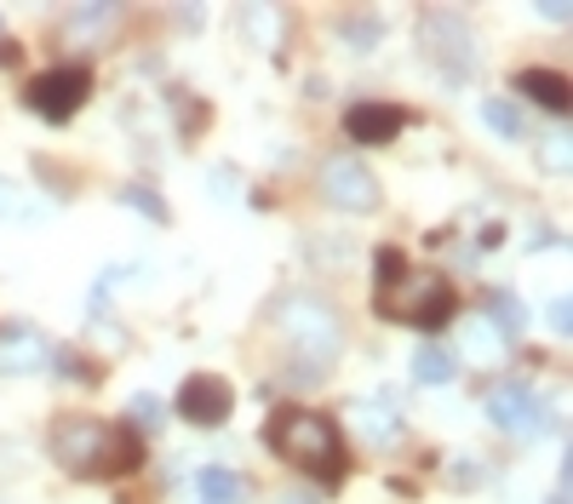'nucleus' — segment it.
I'll return each mask as SVG.
<instances>
[{
    "label": "nucleus",
    "mask_w": 573,
    "mask_h": 504,
    "mask_svg": "<svg viewBox=\"0 0 573 504\" xmlns=\"http://www.w3.org/2000/svg\"><path fill=\"white\" fill-rule=\"evenodd\" d=\"M482 126L493 138H505V144L528 138V121H522V110L511 104V98H482Z\"/></svg>",
    "instance_id": "nucleus-16"
},
{
    "label": "nucleus",
    "mask_w": 573,
    "mask_h": 504,
    "mask_svg": "<svg viewBox=\"0 0 573 504\" xmlns=\"http://www.w3.org/2000/svg\"><path fill=\"white\" fill-rule=\"evenodd\" d=\"M179 419H190V424H202V431H213V424H224L236 413V390L224 385L218 373H195V378H184L179 385Z\"/></svg>",
    "instance_id": "nucleus-9"
},
{
    "label": "nucleus",
    "mask_w": 573,
    "mask_h": 504,
    "mask_svg": "<svg viewBox=\"0 0 573 504\" xmlns=\"http://www.w3.org/2000/svg\"><path fill=\"white\" fill-rule=\"evenodd\" d=\"M488 419H493V431H505V436H539L545 431V408H539L534 385H522V378H505V385L488 390Z\"/></svg>",
    "instance_id": "nucleus-8"
},
{
    "label": "nucleus",
    "mask_w": 573,
    "mask_h": 504,
    "mask_svg": "<svg viewBox=\"0 0 573 504\" xmlns=\"http://www.w3.org/2000/svg\"><path fill=\"white\" fill-rule=\"evenodd\" d=\"M121 201H127V207H138L144 218H156V224L167 218V207H161V195H156V190H144V184H127V190H121Z\"/></svg>",
    "instance_id": "nucleus-24"
},
{
    "label": "nucleus",
    "mask_w": 573,
    "mask_h": 504,
    "mask_svg": "<svg viewBox=\"0 0 573 504\" xmlns=\"http://www.w3.org/2000/svg\"><path fill=\"white\" fill-rule=\"evenodd\" d=\"M161 419H167L161 396H133V424H144V431H156Z\"/></svg>",
    "instance_id": "nucleus-25"
},
{
    "label": "nucleus",
    "mask_w": 573,
    "mask_h": 504,
    "mask_svg": "<svg viewBox=\"0 0 573 504\" xmlns=\"http://www.w3.org/2000/svg\"><path fill=\"white\" fill-rule=\"evenodd\" d=\"M516 87H522V98H534L539 110H551V115H568L573 110V92H568V81L557 69H528V75H516Z\"/></svg>",
    "instance_id": "nucleus-13"
},
{
    "label": "nucleus",
    "mask_w": 573,
    "mask_h": 504,
    "mask_svg": "<svg viewBox=\"0 0 573 504\" xmlns=\"http://www.w3.org/2000/svg\"><path fill=\"white\" fill-rule=\"evenodd\" d=\"M402 126H408L402 104H351L344 110V133H351L356 144H390Z\"/></svg>",
    "instance_id": "nucleus-11"
},
{
    "label": "nucleus",
    "mask_w": 573,
    "mask_h": 504,
    "mask_svg": "<svg viewBox=\"0 0 573 504\" xmlns=\"http://www.w3.org/2000/svg\"><path fill=\"white\" fill-rule=\"evenodd\" d=\"M539 18L545 23H568V7H562V0H551V7H539Z\"/></svg>",
    "instance_id": "nucleus-27"
},
{
    "label": "nucleus",
    "mask_w": 573,
    "mask_h": 504,
    "mask_svg": "<svg viewBox=\"0 0 573 504\" xmlns=\"http://www.w3.org/2000/svg\"><path fill=\"white\" fill-rule=\"evenodd\" d=\"M316 190H321V201H328V207H339V213H373V207L385 201L379 179H373V167L356 161V156H328V161H321Z\"/></svg>",
    "instance_id": "nucleus-6"
},
{
    "label": "nucleus",
    "mask_w": 573,
    "mask_h": 504,
    "mask_svg": "<svg viewBox=\"0 0 573 504\" xmlns=\"http://www.w3.org/2000/svg\"><path fill=\"white\" fill-rule=\"evenodd\" d=\"M454 356H459V362H465V356H477V362H500V356H505V339L488 327V316H470V321H465V333H459V350H454Z\"/></svg>",
    "instance_id": "nucleus-15"
},
{
    "label": "nucleus",
    "mask_w": 573,
    "mask_h": 504,
    "mask_svg": "<svg viewBox=\"0 0 573 504\" xmlns=\"http://www.w3.org/2000/svg\"><path fill=\"white\" fill-rule=\"evenodd\" d=\"M545 327H551V333H573V305H568L562 293L551 298V305H545Z\"/></svg>",
    "instance_id": "nucleus-26"
},
{
    "label": "nucleus",
    "mask_w": 573,
    "mask_h": 504,
    "mask_svg": "<svg viewBox=\"0 0 573 504\" xmlns=\"http://www.w3.org/2000/svg\"><path fill=\"white\" fill-rule=\"evenodd\" d=\"M241 30H247V41H253V46H276L282 12L276 7H241Z\"/></svg>",
    "instance_id": "nucleus-19"
},
{
    "label": "nucleus",
    "mask_w": 573,
    "mask_h": 504,
    "mask_svg": "<svg viewBox=\"0 0 573 504\" xmlns=\"http://www.w3.org/2000/svg\"><path fill=\"white\" fill-rule=\"evenodd\" d=\"M195 488H202L207 504H241L247 499V482H241L230 465H207L202 476H195Z\"/></svg>",
    "instance_id": "nucleus-17"
},
{
    "label": "nucleus",
    "mask_w": 573,
    "mask_h": 504,
    "mask_svg": "<svg viewBox=\"0 0 573 504\" xmlns=\"http://www.w3.org/2000/svg\"><path fill=\"white\" fill-rule=\"evenodd\" d=\"M270 453H282L293 470L316 476V482H339L344 476L339 424L310 408H276V419H270Z\"/></svg>",
    "instance_id": "nucleus-3"
},
{
    "label": "nucleus",
    "mask_w": 573,
    "mask_h": 504,
    "mask_svg": "<svg viewBox=\"0 0 573 504\" xmlns=\"http://www.w3.org/2000/svg\"><path fill=\"white\" fill-rule=\"evenodd\" d=\"M287 504H316L310 493H287Z\"/></svg>",
    "instance_id": "nucleus-28"
},
{
    "label": "nucleus",
    "mask_w": 573,
    "mask_h": 504,
    "mask_svg": "<svg viewBox=\"0 0 573 504\" xmlns=\"http://www.w3.org/2000/svg\"><path fill=\"white\" fill-rule=\"evenodd\" d=\"M0 218L18 224V218H46V201H35L30 190H18L12 179H0Z\"/></svg>",
    "instance_id": "nucleus-20"
},
{
    "label": "nucleus",
    "mask_w": 573,
    "mask_h": 504,
    "mask_svg": "<svg viewBox=\"0 0 573 504\" xmlns=\"http://www.w3.org/2000/svg\"><path fill=\"white\" fill-rule=\"evenodd\" d=\"M270 321H276V333L298 350V362L328 367L344 350V321H339V310L328 305V298H316V293H282Z\"/></svg>",
    "instance_id": "nucleus-4"
},
{
    "label": "nucleus",
    "mask_w": 573,
    "mask_h": 504,
    "mask_svg": "<svg viewBox=\"0 0 573 504\" xmlns=\"http://www.w3.org/2000/svg\"><path fill=\"white\" fill-rule=\"evenodd\" d=\"M379 293H373V305H379L385 321H402V327H447L454 316V287H447V275L436 270H413L396 247H379Z\"/></svg>",
    "instance_id": "nucleus-2"
},
{
    "label": "nucleus",
    "mask_w": 573,
    "mask_h": 504,
    "mask_svg": "<svg viewBox=\"0 0 573 504\" xmlns=\"http://www.w3.org/2000/svg\"><path fill=\"white\" fill-rule=\"evenodd\" d=\"M351 419H356V436H367L373 447L402 442V408H390V401H356Z\"/></svg>",
    "instance_id": "nucleus-12"
},
{
    "label": "nucleus",
    "mask_w": 573,
    "mask_h": 504,
    "mask_svg": "<svg viewBox=\"0 0 573 504\" xmlns=\"http://www.w3.org/2000/svg\"><path fill=\"white\" fill-rule=\"evenodd\" d=\"M53 367V344L35 327H0V373L7 378H30Z\"/></svg>",
    "instance_id": "nucleus-10"
},
{
    "label": "nucleus",
    "mask_w": 573,
    "mask_h": 504,
    "mask_svg": "<svg viewBox=\"0 0 573 504\" xmlns=\"http://www.w3.org/2000/svg\"><path fill=\"white\" fill-rule=\"evenodd\" d=\"M69 30L75 35H81V30H110V23H115V7H69Z\"/></svg>",
    "instance_id": "nucleus-23"
},
{
    "label": "nucleus",
    "mask_w": 573,
    "mask_h": 504,
    "mask_svg": "<svg viewBox=\"0 0 573 504\" xmlns=\"http://www.w3.org/2000/svg\"><path fill=\"white\" fill-rule=\"evenodd\" d=\"M419 46H425V58L447 75V81H470V69H477V35H470L465 12L431 7L419 18Z\"/></svg>",
    "instance_id": "nucleus-5"
},
{
    "label": "nucleus",
    "mask_w": 573,
    "mask_h": 504,
    "mask_svg": "<svg viewBox=\"0 0 573 504\" xmlns=\"http://www.w3.org/2000/svg\"><path fill=\"white\" fill-rule=\"evenodd\" d=\"M46 453L58 459V470H69L75 482H115L144 465V442L127 424H104V419H58Z\"/></svg>",
    "instance_id": "nucleus-1"
},
{
    "label": "nucleus",
    "mask_w": 573,
    "mask_h": 504,
    "mask_svg": "<svg viewBox=\"0 0 573 504\" xmlns=\"http://www.w3.org/2000/svg\"><path fill=\"white\" fill-rule=\"evenodd\" d=\"M488 327L511 344V339H522V327H528V310H522L511 293H493V298H488Z\"/></svg>",
    "instance_id": "nucleus-18"
},
{
    "label": "nucleus",
    "mask_w": 573,
    "mask_h": 504,
    "mask_svg": "<svg viewBox=\"0 0 573 504\" xmlns=\"http://www.w3.org/2000/svg\"><path fill=\"white\" fill-rule=\"evenodd\" d=\"M87 92H92L87 69L64 64V69H46V75H35V81L23 87V104H30L35 115H46V121H69L75 110L87 104Z\"/></svg>",
    "instance_id": "nucleus-7"
},
{
    "label": "nucleus",
    "mask_w": 573,
    "mask_h": 504,
    "mask_svg": "<svg viewBox=\"0 0 573 504\" xmlns=\"http://www.w3.org/2000/svg\"><path fill=\"white\" fill-rule=\"evenodd\" d=\"M344 46H351V53H373V46H379V18H344Z\"/></svg>",
    "instance_id": "nucleus-22"
},
{
    "label": "nucleus",
    "mask_w": 573,
    "mask_h": 504,
    "mask_svg": "<svg viewBox=\"0 0 573 504\" xmlns=\"http://www.w3.org/2000/svg\"><path fill=\"white\" fill-rule=\"evenodd\" d=\"M413 378H419V385H454V378H459L454 344H419L413 350Z\"/></svg>",
    "instance_id": "nucleus-14"
},
{
    "label": "nucleus",
    "mask_w": 573,
    "mask_h": 504,
    "mask_svg": "<svg viewBox=\"0 0 573 504\" xmlns=\"http://www.w3.org/2000/svg\"><path fill=\"white\" fill-rule=\"evenodd\" d=\"M539 167L551 172V179H568V172H573V133H545Z\"/></svg>",
    "instance_id": "nucleus-21"
}]
</instances>
